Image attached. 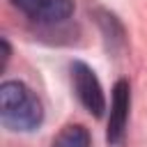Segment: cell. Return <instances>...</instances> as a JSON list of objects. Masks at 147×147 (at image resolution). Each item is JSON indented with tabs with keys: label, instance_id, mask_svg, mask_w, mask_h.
<instances>
[{
	"label": "cell",
	"instance_id": "6da1fadb",
	"mask_svg": "<svg viewBox=\"0 0 147 147\" xmlns=\"http://www.w3.org/2000/svg\"><path fill=\"white\" fill-rule=\"evenodd\" d=\"M0 119L9 131H34L41 119V101L21 80H5L0 85Z\"/></svg>",
	"mask_w": 147,
	"mask_h": 147
},
{
	"label": "cell",
	"instance_id": "7a4b0ae2",
	"mask_svg": "<svg viewBox=\"0 0 147 147\" xmlns=\"http://www.w3.org/2000/svg\"><path fill=\"white\" fill-rule=\"evenodd\" d=\"M71 85L76 90L78 101L94 117H101L103 110H106V94H103V87H101L96 74L85 62H74L71 64Z\"/></svg>",
	"mask_w": 147,
	"mask_h": 147
},
{
	"label": "cell",
	"instance_id": "3957f363",
	"mask_svg": "<svg viewBox=\"0 0 147 147\" xmlns=\"http://www.w3.org/2000/svg\"><path fill=\"white\" fill-rule=\"evenodd\" d=\"M25 18L39 25H55L74 14V0H9Z\"/></svg>",
	"mask_w": 147,
	"mask_h": 147
},
{
	"label": "cell",
	"instance_id": "277c9868",
	"mask_svg": "<svg viewBox=\"0 0 147 147\" xmlns=\"http://www.w3.org/2000/svg\"><path fill=\"white\" fill-rule=\"evenodd\" d=\"M129 108H131V87L126 80H117L113 87V103H110L108 133H106V140L113 147L124 142L126 124H129Z\"/></svg>",
	"mask_w": 147,
	"mask_h": 147
},
{
	"label": "cell",
	"instance_id": "5b68a950",
	"mask_svg": "<svg viewBox=\"0 0 147 147\" xmlns=\"http://www.w3.org/2000/svg\"><path fill=\"white\" fill-rule=\"evenodd\" d=\"M51 147H92L90 133L80 124H67L51 142Z\"/></svg>",
	"mask_w": 147,
	"mask_h": 147
}]
</instances>
